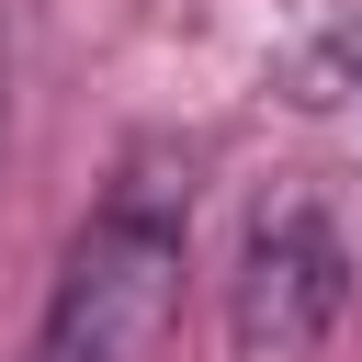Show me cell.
<instances>
[{
    "label": "cell",
    "mask_w": 362,
    "mask_h": 362,
    "mask_svg": "<svg viewBox=\"0 0 362 362\" xmlns=\"http://www.w3.org/2000/svg\"><path fill=\"white\" fill-rule=\"evenodd\" d=\"M181 238H192V158L136 147L102 215L68 238L57 305H45V362H147L181 317Z\"/></svg>",
    "instance_id": "obj_1"
},
{
    "label": "cell",
    "mask_w": 362,
    "mask_h": 362,
    "mask_svg": "<svg viewBox=\"0 0 362 362\" xmlns=\"http://www.w3.org/2000/svg\"><path fill=\"white\" fill-rule=\"evenodd\" d=\"M351 305V249L317 204H272L249 238H238V272H226V351L238 362H317L328 328Z\"/></svg>",
    "instance_id": "obj_2"
},
{
    "label": "cell",
    "mask_w": 362,
    "mask_h": 362,
    "mask_svg": "<svg viewBox=\"0 0 362 362\" xmlns=\"http://www.w3.org/2000/svg\"><path fill=\"white\" fill-rule=\"evenodd\" d=\"M272 90L294 113L362 102V0H294L283 34H272Z\"/></svg>",
    "instance_id": "obj_3"
},
{
    "label": "cell",
    "mask_w": 362,
    "mask_h": 362,
    "mask_svg": "<svg viewBox=\"0 0 362 362\" xmlns=\"http://www.w3.org/2000/svg\"><path fill=\"white\" fill-rule=\"evenodd\" d=\"M23 362H45V351H23Z\"/></svg>",
    "instance_id": "obj_4"
},
{
    "label": "cell",
    "mask_w": 362,
    "mask_h": 362,
    "mask_svg": "<svg viewBox=\"0 0 362 362\" xmlns=\"http://www.w3.org/2000/svg\"><path fill=\"white\" fill-rule=\"evenodd\" d=\"M0 79H11V57H0Z\"/></svg>",
    "instance_id": "obj_5"
}]
</instances>
